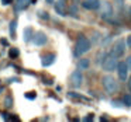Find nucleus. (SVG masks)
<instances>
[{
    "instance_id": "obj_9",
    "label": "nucleus",
    "mask_w": 131,
    "mask_h": 122,
    "mask_svg": "<svg viewBox=\"0 0 131 122\" xmlns=\"http://www.w3.org/2000/svg\"><path fill=\"white\" fill-rule=\"evenodd\" d=\"M54 7H55V11H57L58 14L61 16V17H65V16H68L65 0H58V2H54Z\"/></svg>"
},
{
    "instance_id": "obj_13",
    "label": "nucleus",
    "mask_w": 131,
    "mask_h": 122,
    "mask_svg": "<svg viewBox=\"0 0 131 122\" xmlns=\"http://www.w3.org/2000/svg\"><path fill=\"white\" fill-rule=\"evenodd\" d=\"M89 66H90V59H88V58H80L78 60V69L79 70H86V69H89Z\"/></svg>"
},
{
    "instance_id": "obj_23",
    "label": "nucleus",
    "mask_w": 131,
    "mask_h": 122,
    "mask_svg": "<svg viewBox=\"0 0 131 122\" xmlns=\"http://www.w3.org/2000/svg\"><path fill=\"white\" fill-rule=\"evenodd\" d=\"M125 63H127V67H128V72L131 70V56H128L127 59H125Z\"/></svg>"
},
{
    "instance_id": "obj_26",
    "label": "nucleus",
    "mask_w": 131,
    "mask_h": 122,
    "mask_svg": "<svg viewBox=\"0 0 131 122\" xmlns=\"http://www.w3.org/2000/svg\"><path fill=\"white\" fill-rule=\"evenodd\" d=\"M83 121H93V114H90L89 116H85V118H83Z\"/></svg>"
},
{
    "instance_id": "obj_24",
    "label": "nucleus",
    "mask_w": 131,
    "mask_h": 122,
    "mask_svg": "<svg viewBox=\"0 0 131 122\" xmlns=\"http://www.w3.org/2000/svg\"><path fill=\"white\" fill-rule=\"evenodd\" d=\"M13 2H14V0H2V4H3V6H9Z\"/></svg>"
},
{
    "instance_id": "obj_30",
    "label": "nucleus",
    "mask_w": 131,
    "mask_h": 122,
    "mask_svg": "<svg viewBox=\"0 0 131 122\" xmlns=\"http://www.w3.org/2000/svg\"><path fill=\"white\" fill-rule=\"evenodd\" d=\"M54 2H55V0H45L47 4H54Z\"/></svg>"
},
{
    "instance_id": "obj_6",
    "label": "nucleus",
    "mask_w": 131,
    "mask_h": 122,
    "mask_svg": "<svg viewBox=\"0 0 131 122\" xmlns=\"http://www.w3.org/2000/svg\"><path fill=\"white\" fill-rule=\"evenodd\" d=\"M117 74H118V79L120 82H125L128 77V67H127V63L124 62H118V65H117Z\"/></svg>"
},
{
    "instance_id": "obj_7",
    "label": "nucleus",
    "mask_w": 131,
    "mask_h": 122,
    "mask_svg": "<svg viewBox=\"0 0 131 122\" xmlns=\"http://www.w3.org/2000/svg\"><path fill=\"white\" fill-rule=\"evenodd\" d=\"M71 83L73 87H80L83 83V76H82V70H75L73 73L71 74Z\"/></svg>"
},
{
    "instance_id": "obj_18",
    "label": "nucleus",
    "mask_w": 131,
    "mask_h": 122,
    "mask_svg": "<svg viewBox=\"0 0 131 122\" xmlns=\"http://www.w3.org/2000/svg\"><path fill=\"white\" fill-rule=\"evenodd\" d=\"M10 58H13V59H16V58H18V55H20V51H18L17 48H12L9 52Z\"/></svg>"
},
{
    "instance_id": "obj_3",
    "label": "nucleus",
    "mask_w": 131,
    "mask_h": 122,
    "mask_svg": "<svg viewBox=\"0 0 131 122\" xmlns=\"http://www.w3.org/2000/svg\"><path fill=\"white\" fill-rule=\"evenodd\" d=\"M97 10H99L100 18H103L106 21L111 20V17H113V6H111V3H108V2H100V6Z\"/></svg>"
},
{
    "instance_id": "obj_12",
    "label": "nucleus",
    "mask_w": 131,
    "mask_h": 122,
    "mask_svg": "<svg viewBox=\"0 0 131 122\" xmlns=\"http://www.w3.org/2000/svg\"><path fill=\"white\" fill-rule=\"evenodd\" d=\"M55 58H57V55H55V53L45 55V56L41 58V65H42L44 67H48V66H51L52 63L55 62Z\"/></svg>"
},
{
    "instance_id": "obj_25",
    "label": "nucleus",
    "mask_w": 131,
    "mask_h": 122,
    "mask_svg": "<svg viewBox=\"0 0 131 122\" xmlns=\"http://www.w3.org/2000/svg\"><path fill=\"white\" fill-rule=\"evenodd\" d=\"M125 44H127L128 48H131V35H128V37H127V41H125Z\"/></svg>"
},
{
    "instance_id": "obj_4",
    "label": "nucleus",
    "mask_w": 131,
    "mask_h": 122,
    "mask_svg": "<svg viewBox=\"0 0 131 122\" xmlns=\"http://www.w3.org/2000/svg\"><path fill=\"white\" fill-rule=\"evenodd\" d=\"M102 84L103 87H104L106 93L108 94H113L117 91V88H118V83H117V80L114 79L113 76H110V74H107V76H104L102 79Z\"/></svg>"
},
{
    "instance_id": "obj_27",
    "label": "nucleus",
    "mask_w": 131,
    "mask_h": 122,
    "mask_svg": "<svg viewBox=\"0 0 131 122\" xmlns=\"http://www.w3.org/2000/svg\"><path fill=\"white\" fill-rule=\"evenodd\" d=\"M10 114H2V118H3V119H6V121H9V119H10Z\"/></svg>"
},
{
    "instance_id": "obj_10",
    "label": "nucleus",
    "mask_w": 131,
    "mask_h": 122,
    "mask_svg": "<svg viewBox=\"0 0 131 122\" xmlns=\"http://www.w3.org/2000/svg\"><path fill=\"white\" fill-rule=\"evenodd\" d=\"M100 6V0H83L82 7L86 10H97Z\"/></svg>"
},
{
    "instance_id": "obj_29",
    "label": "nucleus",
    "mask_w": 131,
    "mask_h": 122,
    "mask_svg": "<svg viewBox=\"0 0 131 122\" xmlns=\"http://www.w3.org/2000/svg\"><path fill=\"white\" fill-rule=\"evenodd\" d=\"M111 104H113V107H121V104H120L118 101H113Z\"/></svg>"
},
{
    "instance_id": "obj_32",
    "label": "nucleus",
    "mask_w": 131,
    "mask_h": 122,
    "mask_svg": "<svg viewBox=\"0 0 131 122\" xmlns=\"http://www.w3.org/2000/svg\"><path fill=\"white\" fill-rule=\"evenodd\" d=\"M128 90H130V93H131V79H128Z\"/></svg>"
},
{
    "instance_id": "obj_17",
    "label": "nucleus",
    "mask_w": 131,
    "mask_h": 122,
    "mask_svg": "<svg viewBox=\"0 0 131 122\" xmlns=\"http://www.w3.org/2000/svg\"><path fill=\"white\" fill-rule=\"evenodd\" d=\"M123 104L125 105V107H131V94H124V97H123Z\"/></svg>"
},
{
    "instance_id": "obj_31",
    "label": "nucleus",
    "mask_w": 131,
    "mask_h": 122,
    "mask_svg": "<svg viewBox=\"0 0 131 122\" xmlns=\"http://www.w3.org/2000/svg\"><path fill=\"white\" fill-rule=\"evenodd\" d=\"M44 83H45V84H52V80H44Z\"/></svg>"
},
{
    "instance_id": "obj_15",
    "label": "nucleus",
    "mask_w": 131,
    "mask_h": 122,
    "mask_svg": "<svg viewBox=\"0 0 131 122\" xmlns=\"http://www.w3.org/2000/svg\"><path fill=\"white\" fill-rule=\"evenodd\" d=\"M16 30H17V20H12L10 21V27H9V32L13 38L16 37Z\"/></svg>"
},
{
    "instance_id": "obj_19",
    "label": "nucleus",
    "mask_w": 131,
    "mask_h": 122,
    "mask_svg": "<svg viewBox=\"0 0 131 122\" xmlns=\"http://www.w3.org/2000/svg\"><path fill=\"white\" fill-rule=\"evenodd\" d=\"M107 56V53L106 52H100L99 55H97V59H96V63H99V65H102L103 60H104V58Z\"/></svg>"
},
{
    "instance_id": "obj_20",
    "label": "nucleus",
    "mask_w": 131,
    "mask_h": 122,
    "mask_svg": "<svg viewBox=\"0 0 131 122\" xmlns=\"http://www.w3.org/2000/svg\"><path fill=\"white\" fill-rule=\"evenodd\" d=\"M12 105H13V98L12 97H6V100H4V107L6 108H12Z\"/></svg>"
},
{
    "instance_id": "obj_1",
    "label": "nucleus",
    "mask_w": 131,
    "mask_h": 122,
    "mask_svg": "<svg viewBox=\"0 0 131 122\" xmlns=\"http://www.w3.org/2000/svg\"><path fill=\"white\" fill-rule=\"evenodd\" d=\"M92 48V42L89 41V38H86L85 35H79L76 39V44H75V51L73 55L76 58H80L82 55H85L86 52H89Z\"/></svg>"
},
{
    "instance_id": "obj_5",
    "label": "nucleus",
    "mask_w": 131,
    "mask_h": 122,
    "mask_svg": "<svg viewBox=\"0 0 131 122\" xmlns=\"http://www.w3.org/2000/svg\"><path fill=\"white\" fill-rule=\"evenodd\" d=\"M125 46H127V44H125L124 39L117 41V42L114 44V46L111 48V52H110V53L114 55V56H117V58H121L123 55L125 53V49H127Z\"/></svg>"
},
{
    "instance_id": "obj_14",
    "label": "nucleus",
    "mask_w": 131,
    "mask_h": 122,
    "mask_svg": "<svg viewBox=\"0 0 131 122\" xmlns=\"http://www.w3.org/2000/svg\"><path fill=\"white\" fill-rule=\"evenodd\" d=\"M32 35H34V31H32L31 27H26L23 31V39L24 42H30L32 39Z\"/></svg>"
},
{
    "instance_id": "obj_16",
    "label": "nucleus",
    "mask_w": 131,
    "mask_h": 122,
    "mask_svg": "<svg viewBox=\"0 0 131 122\" xmlns=\"http://www.w3.org/2000/svg\"><path fill=\"white\" fill-rule=\"evenodd\" d=\"M68 97H69V98H75V100H83V101H89V98H86V97L80 96V94H78V93H73V91H69V93H68Z\"/></svg>"
},
{
    "instance_id": "obj_28",
    "label": "nucleus",
    "mask_w": 131,
    "mask_h": 122,
    "mask_svg": "<svg viewBox=\"0 0 131 122\" xmlns=\"http://www.w3.org/2000/svg\"><path fill=\"white\" fill-rule=\"evenodd\" d=\"M13 82H20V79H18V77H12V79H9V83H13Z\"/></svg>"
},
{
    "instance_id": "obj_22",
    "label": "nucleus",
    "mask_w": 131,
    "mask_h": 122,
    "mask_svg": "<svg viewBox=\"0 0 131 122\" xmlns=\"http://www.w3.org/2000/svg\"><path fill=\"white\" fill-rule=\"evenodd\" d=\"M35 97H37V94L32 93V91H30V93L26 94V98H28V100H35Z\"/></svg>"
},
{
    "instance_id": "obj_11",
    "label": "nucleus",
    "mask_w": 131,
    "mask_h": 122,
    "mask_svg": "<svg viewBox=\"0 0 131 122\" xmlns=\"http://www.w3.org/2000/svg\"><path fill=\"white\" fill-rule=\"evenodd\" d=\"M31 4V0H16L14 3V10L16 11H23V10H26L27 7Z\"/></svg>"
},
{
    "instance_id": "obj_21",
    "label": "nucleus",
    "mask_w": 131,
    "mask_h": 122,
    "mask_svg": "<svg viewBox=\"0 0 131 122\" xmlns=\"http://www.w3.org/2000/svg\"><path fill=\"white\" fill-rule=\"evenodd\" d=\"M38 17L42 18V20H48V18H49V14H48L47 11H42V10H40V11H38Z\"/></svg>"
},
{
    "instance_id": "obj_8",
    "label": "nucleus",
    "mask_w": 131,
    "mask_h": 122,
    "mask_svg": "<svg viewBox=\"0 0 131 122\" xmlns=\"http://www.w3.org/2000/svg\"><path fill=\"white\" fill-rule=\"evenodd\" d=\"M47 41H48L47 35L44 34V32H41V31L35 32V34L32 35V42H34L35 46H42V45H45Z\"/></svg>"
},
{
    "instance_id": "obj_2",
    "label": "nucleus",
    "mask_w": 131,
    "mask_h": 122,
    "mask_svg": "<svg viewBox=\"0 0 131 122\" xmlns=\"http://www.w3.org/2000/svg\"><path fill=\"white\" fill-rule=\"evenodd\" d=\"M117 65H118V58L111 55V53H107V56L104 58V60L102 63V67L104 72L111 73V72H114L117 69Z\"/></svg>"
}]
</instances>
